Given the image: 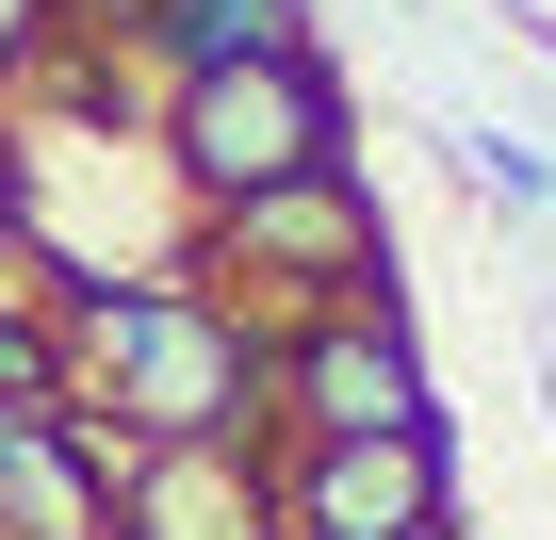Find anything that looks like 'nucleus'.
I'll return each instance as SVG.
<instances>
[{
	"label": "nucleus",
	"mask_w": 556,
	"mask_h": 540,
	"mask_svg": "<svg viewBox=\"0 0 556 540\" xmlns=\"http://www.w3.org/2000/svg\"><path fill=\"white\" fill-rule=\"evenodd\" d=\"M50 279V262H34ZM262 312L229 279L180 262H131V279H50V361L66 410H99L115 442H262Z\"/></svg>",
	"instance_id": "1"
},
{
	"label": "nucleus",
	"mask_w": 556,
	"mask_h": 540,
	"mask_svg": "<svg viewBox=\"0 0 556 540\" xmlns=\"http://www.w3.org/2000/svg\"><path fill=\"white\" fill-rule=\"evenodd\" d=\"M262 491H278V540H458V459H442V426L278 442Z\"/></svg>",
	"instance_id": "5"
},
{
	"label": "nucleus",
	"mask_w": 556,
	"mask_h": 540,
	"mask_svg": "<svg viewBox=\"0 0 556 540\" xmlns=\"http://www.w3.org/2000/svg\"><path fill=\"white\" fill-rule=\"evenodd\" d=\"M115 426L99 410H0V540H99V491H115Z\"/></svg>",
	"instance_id": "8"
},
{
	"label": "nucleus",
	"mask_w": 556,
	"mask_h": 540,
	"mask_svg": "<svg viewBox=\"0 0 556 540\" xmlns=\"http://www.w3.org/2000/svg\"><path fill=\"white\" fill-rule=\"evenodd\" d=\"M50 50H66V0H0V115L50 83Z\"/></svg>",
	"instance_id": "10"
},
{
	"label": "nucleus",
	"mask_w": 556,
	"mask_h": 540,
	"mask_svg": "<svg viewBox=\"0 0 556 540\" xmlns=\"http://www.w3.org/2000/svg\"><path fill=\"white\" fill-rule=\"evenodd\" d=\"M197 279H245L262 328L344 312V296H393V229H377L361 148H344V164H295V180H262V197H213V213H197Z\"/></svg>",
	"instance_id": "2"
},
{
	"label": "nucleus",
	"mask_w": 556,
	"mask_h": 540,
	"mask_svg": "<svg viewBox=\"0 0 556 540\" xmlns=\"http://www.w3.org/2000/svg\"><path fill=\"white\" fill-rule=\"evenodd\" d=\"M66 34H99V50H115V83H131V99H164V83H197V66L312 50V0H99V17H66Z\"/></svg>",
	"instance_id": "7"
},
{
	"label": "nucleus",
	"mask_w": 556,
	"mask_h": 540,
	"mask_svg": "<svg viewBox=\"0 0 556 540\" xmlns=\"http://www.w3.org/2000/svg\"><path fill=\"white\" fill-rule=\"evenodd\" d=\"M148 148H164L180 213L262 197V180H295V164H344V66H328V50L197 66V83H164V99H148Z\"/></svg>",
	"instance_id": "3"
},
{
	"label": "nucleus",
	"mask_w": 556,
	"mask_h": 540,
	"mask_svg": "<svg viewBox=\"0 0 556 540\" xmlns=\"http://www.w3.org/2000/svg\"><path fill=\"white\" fill-rule=\"evenodd\" d=\"M377 426H442L426 328H409L393 296L295 312V328L262 344V442H377Z\"/></svg>",
	"instance_id": "4"
},
{
	"label": "nucleus",
	"mask_w": 556,
	"mask_h": 540,
	"mask_svg": "<svg viewBox=\"0 0 556 540\" xmlns=\"http://www.w3.org/2000/svg\"><path fill=\"white\" fill-rule=\"evenodd\" d=\"M99 540H278L262 442H131L99 491Z\"/></svg>",
	"instance_id": "6"
},
{
	"label": "nucleus",
	"mask_w": 556,
	"mask_h": 540,
	"mask_svg": "<svg viewBox=\"0 0 556 540\" xmlns=\"http://www.w3.org/2000/svg\"><path fill=\"white\" fill-rule=\"evenodd\" d=\"M442 148H458V180H475L491 213H523V229L556 213V148H540V131H491V115H475V131H442Z\"/></svg>",
	"instance_id": "9"
},
{
	"label": "nucleus",
	"mask_w": 556,
	"mask_h": 540,
	"mask_svg": "<svg viewBox=\"0 0 556 540\" xmlns=\"http://www.w3.org/2000/svg\"><path fill=\"white\" fill-rule=\"evenodd\" d=\"M34 246V213H17V148H0V262H17Z\"/></svg>",
	"instance_id": "11"
}]
</instances>
